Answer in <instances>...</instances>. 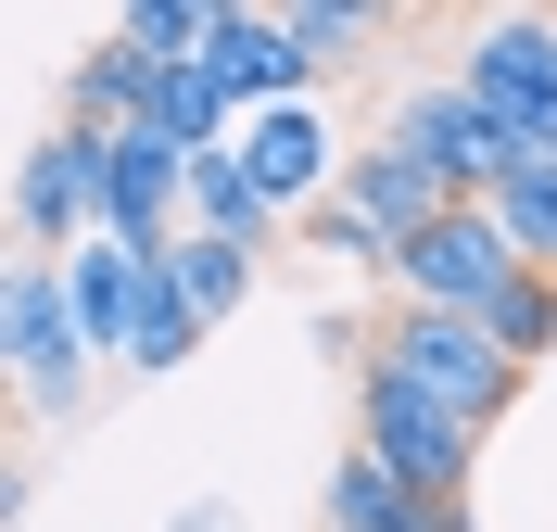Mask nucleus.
<instances>
[{"label": "nucleus", "instance_id": "f257e3e1", "mask_svg": "<svg viewBox=\"0 0 557 532\" xmlns=\"http://www.w3.org/2000/svg\"><path fill=\"white\" fill-rule=\"evenodd\" d=\"M444 215H456V190H444V177H431V165H418V152L381 127V140H355V152H343V190L305 215V242L355 253V267H393V253H406L418 228H444Z\"/></svg>", "mask_w": 557, "mask_h": 532}, {"label": "nucleus", "instance_id": "f03ea898", "mask_svg": "<svg viewBox=\"0 0 557 532\" xmlns=\"http://www.w3.org/2000/svg\"><path fill=\"white\" fill-rule=\"evenodd\" d=\"M368 368L418 381L431 406H456L469 431H494L507 406H520V381H532V368L494 343L482 318H431V305H393V318H381V343H368Z\"/></svg>", "mask_w": 557, "mask_h": 532}, {"label": "nucleus", "instance_id": "7ed1b4c3", "mask_svg": "<svg viewBox=\"0 0 557 532\" xmlns=\"http://www.w3.org/2000/svg\"><path fill=\"white\" fill-rule=\"evenodd\" d=\"M381 280H393V305H431V318H482V330H494V305H507L520 280H545V267L507 242V215H494V203H456L444 228H418V242L393 253Z\"/></svg>", "mask_w": 557, "mask_h": 532}, {"label": "nucleus", "instance_id": "20e7f679", "mask_svg": "<svg viewBox=\"0 0 557 532\" xmlns=\"http://www.w3.org/2000/svg\"><path fill=\"white\" fill-rule=\"evenodd\" d=\"M393 140H406L418 165L444 177L456 203H494L520 165H545V152H532L520 127H507V114L469 89V76H431V89H406V102H393Z\"/></svg>", "mask_w": 557, "mask_h": 532}, {"label": "nucleus", "instance_id": "39448f33", "mask_svg": "<svg viewBox=\"0 0 557 532\" xmlns=\"http://www.w3.org/2000/svg\"><path fill=\"white\" fill-rule=\"evenodd\" d=\"M89 228H114V127H51L13 152V242L76 253Z\"/></svg>", "mask_w": 557, "mask_h": 532}, {"label": "nucleus", "instance_id": "423d86ee", "mask_svg": "<svg viewBox=\"0 0 557 532\" xmlns=\"http://www.w3.org/2000/svg\"><path fill=\"white\" fill-rule=\"evenodd\" d=\"M0 355H13V393H26V406H76L89 330H76V305H64V253H13V267H0Z\"/></svg>", "mask_w": 557, "mask_h": 532}, {"label": "nucleus", "instance_id": "0eeeda50", "mask_svg": "<svg viewBox=\"0 0 557 532\" xmlns=\"http://www.w3.org/2000/svg\"><path fill=\"white\" fill-rule=\"evenodd\" d=\"M355 444H368L406 495H431V507H456L469 469H482V431L456 419V406H431L418 381H393V368H368V431H355Z\"/></svg>", "mask_w": 557, "mask_h": 532}, {"label": "nucleus", "instance_id": "6e6552de", "mask_svg": "<svg viewBox=\"0 0 557 532\" xmlns=\"http://www.w3.org/2000/svg\"><path fill=\"white\" fill-rule=\"evenodd\" d=\"M456 76H469L532 152H557V13H482L469 51H456Z\"/></svg>", "mask_w": 557, "mask_h": 532}, {"label": "nucleus", "instance_id": "1a4fd4ad", "mask_svg": "<svg viewBox=\"0 0 557 532\" xmlns=\"http://www.w3.org/2000/svg\"><path fill=\"white\" fill-rule=\"evenodd\" d=\"M242 177L253 190H267L278 215H292V228H305L317 203H330V190H343V140H330V114L317 102H267V114H242Z\"/></svg>", "mask_w": 557, "mask_h": 532}, {"label": "nucleus", "instance_id": "9d476101", "mask_svg": "<svg viewBox=\"0 0 557 532\" xmlns=\"http://www.w3.org/2000/svg\"><path fill=\"white\" fill-rule=\"evenodd\" d=\"M139 280H152V242H127V228H89V242L64 253V305H76V330H89V355H127Z\"/></svg>", "mask_w": 557, "mask_h": 532}, {"label": "nucleus", "instance_id": "9b49d317", "mask_svg": "<svg viewBox=\"0 0 557 532\" xmlns=\"http://www.w3.org/2000/svg\"><path fill=\"white\" fill-rule=\"evenodd\" d=\"M114 228L127 242H177L190 228V152L165 127H114Z\"/></svg>", "mask_w": 557, "mask_h": 532}, {"label": "nucleus", "instance_id": "f8f14e48", "mask_svg": "<svg viewBox=\"0 0 557 532\" xmlns=\"http://www.w3.org/2000/svg\"><path fill=\"white\" fill-rule=\"evenodd\" d=\"M215 76H228V102H242V114L317 102V64L292 51V26H278V13H242V0H228V26H215Z\"/></svg>", "mask_w": 557, "mask_h": 532}, {"label": "nucleus", "instance_id": "ddd939ff", "mask_svg": "<svg viewBox=\"0 0 557 532\" xmlns=\"http://www.w3.org/2000/svg\"><path fill=\"white\" fill-rule=\"evenodd\" d=\"M190 228H203V242H242V253H267L278 228H292V215H278L267 190L242 177V152H190Z\"/></svg>", "mask_w": 557, "mask_h": 532}, {"label": "nucleus", "instance_id": "4468645a", "mask_svg": "<svg viewBox=\"0 0 557 532\" xmlns=\"http://www.w3.org/2000/svg\"><path fill=\"white\" fill-rule=\"evenodd\" d=\"M152 114V51H127V38H89L76 51V89H64V127H139Z\"/></svg>", "mask_w": 557, "mask_h": 532}, {"label": "nucleus", "instance_id": "2eb2a0df", "mask_svg": "<svg viewBox=\"0 0 557 532\" xmlns=\"http://www.w3.org/2000/svg\"><path fill=\"white\" fill-rule=\"evenodd\" d=\"M190 355H203V305L177 292V253L152 242V280H139V330H127V355H114V368H139V381H152V368H190Z\"/></svg>", "mask_w": 557, "mask_h": 532}, {"label": "nucleus", "instance_id": "dca6fc26", "mask_svg": "<svg viewBox=\"0 0 557 532\" xmlns=\"http://www.w3.org/2000/svg\"><path fill=\"white\" fill-rule=\"evenodd\" d=\"M418 507H431V495H406V482H393V469L368 457V444H355V457L330 469V495H317V520H330V532H418Z\"/></svg>", "mask_w": 557, "mask_h": 532}, {"label": "nucleus", "instance_id": "f3484780", "mask_svg": "<svg viewBox=\"0 0 557 532\" xmlns=\"http://www.w3.org/2000/svg\"><path fill=\"white\" fill-rule=\"evenodd\" d=\"M165 253H177V292L203 305V330L228 318V305H242V292H253V267H267V253H242V242H203V228H177Z\"/></svg>", "mask_w": 557, "mask_h": 532}, {"label": "nucleus", "instance_id": "a211bd4d", "mask_svg": "<svg viewBox=\"0 0 557 532\" xmlns=\"http://www.w3.org/2000/svg\"><path fill=\"white\" fill-rule=\"evenodd\" d=\"M278 26H292V51H305V64H343V51H368L393 13H381V0H292Z\"/></svg>", "mask_w": 557, "mask_h": 532}, {"label": "nucleus", "instance_id": "6ab92c4d", "mask_svg": "<svg viewBox=\"0 0 557 532\" xmlns=\"http://www.w3.org/2000/svg\"><path fill=\"white\" fill-rule=\"evenodd\" d=\"M494 215H507V242H520L532 267L557 280V152H545V165H520V177H507V190H494Z\"/></svg>", "mask_w": 557, "mask_h": 532}, {"label": "nucleus", "instance_id": "aec40b11", "mask_svg": "<svg viewBox=\"0 0 557 532\" xmlns=\"http://www.w3.org/2000/svg\"><path fill=\"white\" fill-rule=\"evenodd\" d=\"M494 343L520 355V368L557 355V280H520V292H507V305H494Z\"/></svg>", "mask_w": 557, "mask_h": 532}, {"label": "nucleus", "instance_id": "412c9836", "mask_svg": "<svg viewBox=\"0 0 557 532\" xmlns=\"http://www.w3.org/2000/svg\"><path fill=\"white\" fill-rule=\"evenodd\" d=\"M418 532H482V520H469V495H456V507H418Z\"/></svg>", "mask_w": 557, "mask_h": 532}]
</instances>
